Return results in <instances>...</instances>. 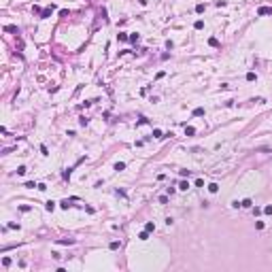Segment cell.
<instances>
[{
  "instance_id": "cell-1",
  "label": "cell",
  "mask_w": 272,
  "mask_h": 272,
  "mask_svg": "<svg viewBox=\"0 0 272 272\" xmlns=\"http://www.w3.org/2000/svg\"><path fill=\"white\" fill-rule=\"evenodd\" d=\"M257 15H272V7H259Z\"/></svg>"
},
{
  "instance_id": "cell-2",
  "label": "cell",
  "mask_w": 272,
  "mask_h": 272,
  "mask_svg": "<svg viewBox=\"0 0 272 272\" xmlns=\"http://www.w3.org/2000/svg\"><path fill=\"white\" fill-rule=\"evenodd\" d=\"M240 206H242V208H251V206H253V202H251V198H244V200L240 202Z\"/></svg>"
},
{
  "instance_id": "cell-3",
  "label": "cell",
  "mask_w": 272,
  "mask_h": 272,
  "mask_svg": "<svg viewBox=\"0 0 272 272\" xmlns=\"http://www.w3.org/2000/svg\"><path fill=\"white\" fill-rule=\"evenodd\" d=\"M51 11H53V7H49V9H43V11H40V17H43V19H47V17L51 15Z\"/></svg>"
},
{
  "instance_id": "cell-4",
  "label": "cell",
  "mask_w": 272,
  "mask_h": 272,
  "mask_svg": "<svg viewBox=\"0 0 272 272\" xmlns=\"http://www.w3.org/2000/svg\"><path fill=\"white\" fill-rule=\"evenodd\" d=\"M70 202H72V200H68V198H66V200H62V202H60V206H62V208H70V206H72Z\"/></svg>"
},
{
  "instance_id": "cell-5",
  "label": "cell",
  "mask_w": 272,
  "mask_h": 272,
  "mask_svg": "<svg viewBox=\"0 0 272 272\" xmlns=\"http://www.w3.org/2000/svg\"><path fill=\"white\" fill-rule=\"evenodd\" d=\"M208 191H211V193H217V191H219V185H217V183H211V185H208Z\"/></svg>"
},
{
  "instance_id": "cell-6",
  "label": "cell",
  "mask_w": 272,
  "mask_h": 272,
  "mask_svg": "<svg viewBox=\"0 0 272 272\" xmlns=\"http://www.w3.org/2000/svg\"><path fill=\"white\" fill-rule=\"evenodd\" d=\"M45 208H47L49 213H51V211H55V202H51V200H49V202L45 204Z\"/></svg>"
},
{
  "instance_id": "cell-7",
  "label": "cell",
  "mask_w": 272,
  "mask_h": 272,
  "mask_svg": "<svg viewBox=\"0 0 272 272\" xmlns=\"http://www.w3.org/2000/svg\"><path fill=\"white\" fill-rule=\"evenodd\" d=\"M208 45H211V47H219V40H217L215 36H211V38H208Z\"/></svg>"
},
{
  "instance_id": "cell-8",
  "label": "cell",
  "mask_w": 272,
  "mask_h": 272,
  "mask_svg": "<svg viewBox=\"0 0 272 272\" xmlns=\"http://www.w3.org/2000/svg\"><path fill=\"white\" fill-rule=\"evenodd\" d=\"M185 134H187V136H193V134H196V130H193L191 125H185Z\"/></svg>"
},
{
  "instance_id": "cell-9",
  "label": "cell",
  "mask_w": 272,
  "mask_h": 272,
  "mask_svg": "<svg viewBox=\"0 0 272 272\" xmlns=\"http://www.w3.org/2000/svg\"><path fill=\"white\" fill-rule=\"evenodd\" d=\"M115 170H117V172L125 170V164H123V162H117V164H115Z\"/></svg>"
},
{
  "instance_id": "cell-10",
  "label": "cell",
  "mask_w": 272,
  "mask_h": 272,
  "mask_svg": "<svg viewBox=\"0 0 272 272\" xmlns=\"http://www.w3.org/2000/svg\"><path fill=\"white\" fill-rule=\"evenodd\" d=\"M145 230H147V232H153V230H155V223H153V221H147Z\"/></svg>"
},
{
  "instance_id": "cell-11",
  "label": "cell",
  "mask_w": 272,
  "mask_h": 272,
  "mask_svg": "<svg viewBox=\"0 0 272 272\" xmlns=\"http://www.w3.org/2000/svg\"><path fill=\"white\" fill-rule=\"evenodd\" d=\"M193 28H196V30H202V28H204V21H202V19H198V21L193 24Z\"/></svg>"
},
{
  "instance_id": "cell-12",
  "label": "cell",
  "mask_w": 272,
  "mask_h": 272,
  "mask_svg": "<svg viewBox=\"0 0 272 272\" xmlns=\"http://www.w3.org/2000/svg\"><path fill=\"white\" fill-rule=\"evenodd\" d=\"M117 38H119V40H130V36H128L125 32H119V34H117Z\"/></svg>"
},
{
  "instance_id": "cell-13",
  "label": "cell",
  "mask_w": 272,
  "mask_h": 272,
  "mask_svg": "<svg viewBox=\"0 0 272 272\" xmlns=\"http://www.w3.org/2000/svg\"><path fill=\"white\" fill-rule=\"evenodd\" d=\"M204 115V108H193V117H202Z\"/></svg>"
},
{
  "instance_id": "cell-14",
  "label": "cell",
  "mask_w": 272,
  "mask_h": 272,
  "mask_svg": "<svg viewBox=\"0 0 272 272\" xmlns=\"http://www.w3.org/2000/svg\"><path fill=\"white\" fill-rule=\"evenodd\" d=\"M108 247H111V249H113V251H115V249H119V247H121V242H119V240H113V242H111V244H108Z\"/></svg>"
},
{
  "instance_id": "cell-15",
  "label": "cell",
  "mask_w": 272,
  "mask_h": 272,
  "mask_svg": "<svg viewBox=\"0 0 272 272\" xmlns=\"http://www.w3.org/2000/svg\"><path fill=\"white\" fill-rule=\"evenodd\" d=\"M57 242H60V244H72L75 240H72V238H68V240H66V238H62V240H57Z\"/></svg>"
},
{
  "instance_id": "cell-16",
  "label": "cell",
  "mask_w": 272,
  "mask_h": 272,
  "mask_svg": "<svg viewBox=\"0 0 272 272\" xmlns=\"http://www.w3.org/2000/svg\"><path fill=\"white\" fill-rule=\"evenodd\" d=\"M187 187H189V183H187V181H181V183H179V189H183V191H185Z\"/></svg>"
},
{
  "instance_id": "cell-17",
  "label": "cell",
  "mask_w": 272,
  "mask_h": 272,
  "mask_svg": "<svg viewBox=\"0 0 272 272\" xmlns=\"http://www.w3.org/2000/svg\"><path fill=\"white\" fill-rule=\"evenodd\" d=\"M138 238H140V240H147V238H149V232H147V230H145V232H140V234H138Z\"/></svg>"
},
{
  "instance_id": "cell-18",
  "label": "cell",
  "mask_w": 272,
  "mask_h": 272,
  "mask_svg": "<svg viewBox=\"0 0 272 272\" xmlns=\"http://www.w3.org/2000/svg\"><path fill=\"white\" fill-rule=\"evenodd\" d=\"M153 138H164V136H162V130H153Z\"/></svg>"
},
{
  "instance_id": "cell-19",
  "label": "cell",
  "mask_w": 272,
  "mask_h": 272,
  "mask_svg": "<svg viewBox=\"0 0 272 272\" xmlns=\"http://www.w3.org/2000/svg\"><path fill=\"white\" fill-rule=\"evenodd\" d=\"M4 30H7V32H17V34H19V30H17V28H15V26H7V28H4Z\"/></svg>"
},
{
  "instance_id": "cell-20",
  "label": "cell",
  "mask_w": 272,
  "mask_h": 272,
  "mask_svg": "<svg viewBox=\"0 0 272 272\" xmlns=\"http://www.w3.org/2000/svg\"><path fill=\"white\" fill-rule=\"evenodd\" d=\"M138 38H140L138 34H130V40H132V43H138Z\"/></svg>"
},
{
  "instance_id": "cell-21",
  "label": "cell",
  "mask_w": 272,
  "mask_h": 272,
  "mask_svg": "<svg viewBox=\"0 0 272 272\" xmlns=\"http://www.w3.org/2000/svg\"><path fill=\"white\" fill-rule=\"evenodd\" d=\"M264 213H266V215H272V204H268V206L264 208Z\"/></svg>"
},
{
  "instance_id": "cell-22",
  "label": "cell",
  "mask_w": 272,
  "mask_h": 272,
  "mask_svg": "<svg viewBox=\"0 0 272 272\" xmlns=\"http://www.w3.org/2000/svg\"><path fill=\"white\" fill-rule=\"evenodd\" d=\"M204 9H206L204 4H198V7H196V13H204Z\"/></svg>"
},
{
  "instance_id": "cell-23",
  "label": "cell",
  "mask_w": 272,
  "mask_h": 272,
  "mask_svg": "<svg viewBox=\"0 0 272 272\" xmlns=\"http://www.w3.org/2000/svg\"><path fill=\"white\" fill-rule=\"evenodd\" d=\"M255 79H257L255 72H249V75H247V81H255Z\"/></svg>"
},
{
  "instance_id": "cell-24",
  "label": "cell",
  "mask_w": 272,
  "mask_h": 272,
  "mask_svg": "<svg viewBox=\"0 0 272 272\" xmlns=\"http://www.w3.org/2000/svg\"><path fill=\"white\" fill-rule=\"evenodd\" d=\"M40 153H43V155H49V149H47L45 145H40Z\"/></svg>"
},
{
  "instance_id": "cell-25",
  "label": "cell",
  "mask_w": 272,
  "mask_h": 272,
  "mask_svg": "<svg viewBox=\"0 0 272 272\" xmlns=\"http://www.w3.org/2000/svg\"><path fill=\"white\" fill-rule=\"evenodd\" d=\"M17 174H26V166H19L17 168Z\"/></svg>"
}]
</instances>
